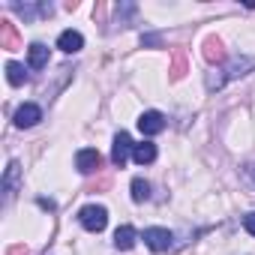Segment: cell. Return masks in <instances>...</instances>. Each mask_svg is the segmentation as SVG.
I'll return each instance as SVG.
<instances>
[{
    "label": "cell",
    "instance_id": "1",
    "mask_svg": "<svg viewBox=\"0 0 255 255\" xmlns=\"http://www.w3.org/2000/svg\"><path fill=\"white\" fill-rule=\"evenodd\" d=\"M255 69V57H249V54H240V57H234V60H228L219 72H210L207 75V90L213 93V90H222L228 81H234V78H243L246 72H252Z\"/></svg>",
    "mask_w": 255,
    "mask_h": 255
},
{
    "label": "cell",
    "instance_id": "2",
    "mask_svg": "<svg viewBox=\"0 0 255 255\" xmlns=\"http://www.w3.org/2000/svg\"><path fill=\"white\" fill-rule=\"evenodd\" d=\"M78 222H81L87 231L99 234V231H105V225H108V210H105L102 204H87V207L78 210Z\"/></svg>",
    "mask_w": 255,
    "mask_h": 255
},
{
    "label": "cell",
    "instance_id": "3",
    "mask_svg": "<svg viewBox=\"0 0 255 255\" xmlns=\"http://www.w3.org/2000/svg\"><path fill=\"white\" fill-rule=\"evenodd\" d=\"M144 243L153 252H168L174 246V234L168 228H144Z\"/></svg>",
    "mask_w": 255,
    "mask_h": 255
},
{
    "label": "cell",
    "instance_id": "4",
    "mask_svg": "<svg viewBox=\"0 0 255 255\" xmlns=\"http://www.w3.org/2000/svg\"><path fill=\"white\" fill-rule=\"evenodd\" d=\"M135 150V144H132V138L126 135V132H117L114 135V147H111V162L117 165V168H123L126 165V159H129V153Z\"/></svg>",
    "mask_w": 255,
    "mask_h": 255
},
{
    "label": "cell",
    "instance_id": "5",
    "mask_svg": "<svg viewBox=\"0 0 255 255\" xmlns=\"http://www.w3.org/2000/svg\"><path fill=\"white\" fill-rule=\"evenodd\" d=\"M12 12H18L24 21H33V18H48L54 12L51 3H9Z\"/></svg>",
    "mask_w": 255,
    "mask_h": 255
},
{
    "label": "cell",
    "instance_id": "6",
    "mask_svg": "<svg viewBox=\"0 0 255 255\" xmlns=\"http://www.w3.org/2000/svg\"><path fill=\"white\" fill-rule=\"evenodd\" d=\"M99 165H102V153H99V150L84 147V150L75 153V168H78L81 174H93V171H99Z\"/></svg>",
    "mask_w": 255,
    "mask_h": 255
},
{
    "label": "cell",
    "instance_id": "7",
    "mask_svg": "<svg viewBox=\"0 0 255 255\" xmlns=\"http://www.w3.org/2000/svg\"><path fill=\"white\" fill-rule=\"evenodd\" d=\"M0 48H6V51H18V48H21L18 27H15L9 18H0Z\"/></svg>",
    "mask_w": 255,
    "mask_h": 255
},
{
    "label": "cell",
    "instance_id": "8",
    "mask_svg": "<svg viewBox=\"0 0 255 255\" xmlns=\"http://www.w3.org/2000/svg\"><path fill=\"white\" fill-rule=\"evenodd\" d=\"M39 120H42V108L33 105V102H24L15 111V126H18V129H30V126H36Z\"/></svg>",
    "mask_w": 255,
    "mask_h": 255
},
{
    "label": "cell",
    "instance_id": "9",
    "mask_svg": "<svg viewBox=\"0 0 255 255\" xmlns=\"http://www.w3.org/2000/svg\"><path fill=\"white\" fill-rule=\"evenodd\" d=\"M138 129H141L144 135H159V132L165 129V114H162V111H144V114L138 117Z\"/></svg>",
    "mask_w": 255,
    "mask_h": 255
},
{
    "label": "cell",
    "instance_id": "10",
    "mask_svg": "<svg viewBox=\"0 0 255 255\" xmlns=\"http://www.w3.org/2000/svg\"><path fill=\"white\" fill-rule=\"evenodd\" d=\"M201 54H204V60L207 63H213V66H222L225 63V45H222V39L219 36H207L204 39V48H201Z\"/></svg>",
    "mask_w": 255,
    "mask_h": 255
},
{
    "label": "cell",
    "instance_id": "11",
    "mask_svg": "<svg viewBox=\"0 0 255 255\" xmlns=\"http://www.w3.org/2000/svg\"><path fill=\"white\" fill-rule=\"evenodd\" d=\"M18 186H21V165L12 159V162L6 165V174H3V195H6V201H12V198H15Z\"/></svg>",
    "mask_w": 255,
    "mask_h": 255
},
{
    "label": "cell",
    "instance_id": "12",
    "mask_svg": "<svg viewBox=\"0 0 255 255\" xmlns=\"http://www.w3.org/2000/svg\"><path fill=\"white\" fill-rule=\"evenodd\" d=\"M57 48H60L63 54H78V51L84 48V36H81L78 30H63V33L57 36Z\"/></svg>",
    "mask_w": 255,
    "mask_h": 255
},
{
    "label": "cell",
    "instance_id": "13",
    "mask_svg": "<svg viewBox=\"0 0 255 255\" xmlns=\"http://www.w3.org/2000/svg\"><path fill=\"white\" fill-rule=\"evenodd\" d=\"M186 72H189L186 51H183V48H174V54H171V66H168V78H171V81H180Z\"/></svg>",
    "mask_w": 255,
    "mask_h": 255
},
{
    "label": "cell",
    "instance_id": "14",
    "mask_svg": "<svg viewBox=\"0 0 255 255\" xmlns=\"http://www.w3.org/2000/svg\"><path fill=\"white\" fill-rule=\"evenodd\" d=\"M135 237H138V234H135L132 225H120V228L114 231V246H117L120 252H126V249L135 246Z\"/></svg>",
    "mask_w": 255,
    "mask_h": 255
},
{
    "label": "cell",
    "instance_id": "15",
    "mask_svg": "<svg viewBox=\"0 0 255 255\" xmlns=\"http://www.w3.org/2000/svg\"><path fill=\"white\" fill-rule=\"evenodd\" d=\"M27 63H30V69H45L48 66V48L42 42H33L27 48Z\"/></svg>",
    "mask_w": 255,
    "mask_h": 255
},
{
    "label": "cell",
    "instance_id": "16",
    "mask_svg": "<svg viewBox=\"0 0 255 255\" xmlns=\"http://www.w3.org/2000/svg\"><path fill=\"white\" fill-rule=\"evenodd\" d=\"M132 156H135L138 165H150V162L156 159V144H153V141H141V144H135Z\"/></svg>",
    "mask_w": 255,
    "mask_h": 255
},
{
    "label": "cell",
    "instance_id": "17",
    "mask_svg": "<svg viewBox=\"0 0 255 255\" xmlns=\"http://www.w3.org/2000/svg\"><path fill=\"white\" fill-rule=\"evenodd\" d=\"M6 81H9L12 87H21V84L27 81L24 66H21V63H15V60H9V63H6Z\"/></svg>",
    "mask_w": 255,
    "mask_h": 255
},
{
    "label": "cell",
    "instance_id": "18",
    "mask_svg": "<svg viewBox=\"0 0 255 255\" xmlns=\"http://www.w3.org/2000/svg\"><path fill=\"white\" fill-rule=\"evenodd\" d=\"M150 198V183L144 177H135L132 180V201H147Z\"/></svg>",
    "mask_w": 255,
    "mask_h": 255
},
{
    "label": "cell",
    "instance_id": "19",
    "mask_svg": "<svg viewBox=\"0 0 255 255\" xmlns=\"http://www.w3.org/2000/svg\"><path fill=\"white\" fill-rule=\"evenodd\" d=\"M243 228H246V231H249V234H252V237H255V210H252V213H246V216H243Z\"/></svg>",
    "mask_w": 255,
    "mask_h": 255
},
{
    "label": "cell",
    "instance_id": "20",
    "mask_svg": "<svg viewBox=\"0 0 255 255\" xmlns=\"http://www.w3.org/2000/svg\"><path fill=\"white\" fill-rule=\"evenodd\" d=\"M108 186H111V180L108 177H99L93 186H87V192H99V189H108Z\"/></svg>",
    "mask_w": 255,
    "mask_h": 255
},
{
    "label": "cell",
    "instance_id": "21",
    "mask_svg": "<svg viewBox=\"0 0 255 255\" xmlns=\"http://www.w3.org/2000/svg\"><path fill=\"white\" fill-rule=\"evenodd\" d=\"M6 255H30V252H27V246H24V243H15V246H9V249H6Z\"/></svg>",
    "mask_w": 255,
    "mask_h": 255
},
{
    "label": "cell",
    "instance_id": "22",
    "mask_svg": "<svg viewBox=\"0 0 255 255\" xmlns=\"http://www.w3.org/2000/svg\"><path fill=\"white\" fill-rule=\"evenodd\" d=\"M141 42H144V45H162V39H159L156 33H147V36H144Z\"/></svg>",
    "mask_w": 255,
    "mask_h": 255
},
{
    "label": "cell",
    "instance_id": "23",
    "mask_svg": "<svg viewBox=\"0 0 255 255\" xmlns=\"http://www.w3.org/2000/svg\"><path fill=\"white\" fill-rule=\"evenodd\" d=\"M249 177H252V183H255V165H252V168H249Z\"/></svg>",
    "mask_w": 255,
    "mask_h": 255
}]
</instances>
